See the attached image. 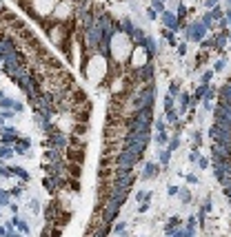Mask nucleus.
Listing matches in <instances>:
<instances>
[{"instance_id": "f257e3e1", "label": "nucleus", "mask_w": 231, "mask_h": 237, "mask_svg": "<svg viewBox=\"0 0 231 237\" xmlns=\"http://www.w3.org/2000/svg\"><path fill=\"white\" fill-rule=\"evenodd\" d=\"M144 175H147V177H149V175H156V166H153V164H149V166H147V173H144Z\"/></svg>"}]
</instances>
